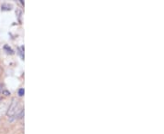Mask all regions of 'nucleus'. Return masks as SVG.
I'll return each mask as SVG.
<instances>
[{
    "instance_id": "obj_2",
    "label": "nucleus",
    "mask_w": 164,
    "mask_h": 134,
    "mask_svg": "<svg viewBox=\"0 0 164 134\" xmlns=\"http://www.w3.org/2000/svg\"><path fill=\"white\" fill-rule=\"evenodd\" d=\"M11 7H11V5H8V4H3L2 7H1V9L8 11V10H11Z\"/></svg>"
},
{
    "instance_id": "obj_5",
    "label": "nucleus",
    "mask_w": 164,
    "mask_h": 134,
    "mask_svg": "<svg viewBox=\"0 0 164 134\" xmlns=\"http://www.w3.org/2000/svg\"><path fill=\"white\" fill-rule=\"evenodd\" d=\"M0 73H1V68H0Z\"/></svg>"
},
{
    "instance_id": "obj_4",
    "label": "nucleus",
    "mask_w": 164,
    "mask_h": 134,
    "mask_svg": "<svg viewBox=\"0 0 164 134\" xmlns=\"http://www.w3.org/2000/svg\"><path fill=\"white\" fill-rule=\"evenodd\" d=\"M24 94H25V90H24V88H20V89L18 90V95H19L20 97H22L23 95H24Z\"/></svg>"
},
{
    "instance_id": "obj_3",
    "label": "nucleus",
    "mask_w": 164,
    "mask_h": 134,
    "mask_svg": "<svg viewBox=\"0 0 164 134\" xmlns=\"http://www.w3.org/2000/svg\"><path fill=\"white\" fill-rule=\"evenodd\" d=\"M4 49H5V50H7L8 54H9V53H10V54H13V50L11 49L10 47H8V45H5V46H4Z\"/></svg>"
},
{
    "instance_id": "obj_1",
    "label": "nucleus",
    "mask_w": 164,
    "mask_h": 134,
    "mask_svg": "<svg viewBox=\"0 0 164 134\" xmlns=\"http://www.w3.org/2000/svg\"><path fill=\"white\" fill-rule=\"evenodd\" d=\"M23 109L20 107V103L19 102L16 100V98H14L12 100V102H11L10 106L7 112V116L8 118H13V117H16V116H19L21 110Z\"/></svg>"
}]
</instances>
